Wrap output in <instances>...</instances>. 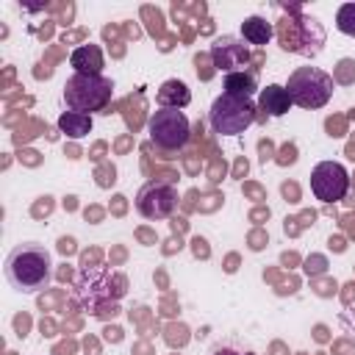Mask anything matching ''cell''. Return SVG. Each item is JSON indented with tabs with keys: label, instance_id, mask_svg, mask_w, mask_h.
I'll use <instances>...</instances> for the list:
<instances>
[{
	"label": "cell",
	"instance_id": "15",
	"mask_svg": "<svg viewBox=\"0 0 355 355\" xmlns=\"http://www.w3.org/2000/svg\"><path fill=\"white\" fill-rule=\"evenodd\" d=\"M336 28H338V33L355 39V3L338 6V11H336Z\"/></svg>",
	"mask_w": 355,
	"mask_h": 355
},
{
	"label": "cell",
	"instance_id": "7",
	"mask_svg": "<svg viewBox=\"0 0 355 355\" xmlns=\"http://www.w3.org/2000/svg\"><path fill=\"white\" fill-rule=\"evenodd\" d=\"M311 191L322 202H338L349 191V172L338 161H319L311 172Z\"/></svg>",
	"mask_w": 355,
	"mask_h": 355
},
{
	"label": "cell",
	"instance_id": "13",
	"mask_svg": "<svg viewBox=\"0 0 355 355\" xmlns=\"http://www.w3.org/2000/svg\"><path fill=\"white\" fill-rule=\"evenodd\" d=\"M222 92L225 94H236V97H250L252 100V94L258 92V80H255V75L252 72H230V75H225L222 78Z\"/></svg>",
	"mask_w": 355,
	"mask_h": 355
},
{
	"label": "cell",
	"instance_id": "12",
	"mask_svg": "<svg viewBox=\"0 0 355 355\" xmlns=\"http://www.w3.org/2000/svg\"><path fill=\"white\" fill-rule=\"evenodd\" d=\"M272 36H275V28H272V22H269L266 17L252 14V17H247V19L241 22V39H244L247 44L263 47V44L272 42Z\"/></svg>",
	"mask_w": 355,
	"mask_h": 355
},
{
	"label": "cell",
	"instance_id": "10",
	"mask_svg": "<svg viewBox=\"0 0 355 355\" xmlns=\"http://www.w3.org/2000/svg\"><path fill=\"white\" fill-rule=\"evenodd\" d=\"M291 105L294 103H291L286 86H280V83H269V86H263L258 92V108L263 114H269V116H283V114H288Z\"/></svg>",
	"mask_w": 355,
	"mask_h": 355
},
{
	"label": "cell",
	"instance_id": "14",
	"mask_svg": "<svg viewBox=\"0 0 355 355\" xmlns=\"http://www.w3.org/2000/svg\"><path fill=\"white\" fill-rule=\"evenodd\" d=\"M55 125L69 139H83V136L92 133V116L89 114H78V111H61Z\"/></svg>",
	"mask_w": 355,
	"mask_h": 355
},
{
	"label": "cell",
	"instance_id": "3",
	"mask_svg": "<svg viewBox=\"0 0 355 355\" xmlns=\"http://www.w3.org/2000/svg\"><path fill=\"white\" fill-rule=\"evenodd\" d=\"M333 89H336L333 75H327L319 67H297L288 75V83H286V92H288L291 103L300 105V108L327 105L330 97H333Z\"/></svg>",
	"mask_w": 355,
	"mask_h": 355
},
{
	"label": "cell",
	"instance_id": "1",
	"mask_svg": "<svg viewBox=\"0 0 355 355\" xmlns=\"http://www.w3.org/2000/svg\"><path fill=\"white\" fill-rule=\"evenodd\" d=\"M6 280L22 294H36L53 280V258L36 241H22L6 255Z\"/></svg>",
	"mask_w": 355,
	"mask_h": 355
},
{
	"label": "cell",
	"instance_id": "5",
	"mask_svg": "<svg viewBox=\"0 0 355 355\" xmlns=\"http://www.w3.org/2000/svg\"><path fill=\"white\" fill-rule=\"evenodd\" d=\"M147 133L158 150L175 153L180 147H186V141L191 139V122L180 108H158L150 114Z\"/></svg>",
	"mask_w": 355,
	"mask_h": 355
},
{
	"label": "cell",
	"instance_id": "8",
	"mask_svg": "<svg viewBox=\"0 0 355 355\" xmlns=\"http://www.w3.org/2000/svg\"><path fill=\"white\" fill-rule=\"evenodd\" d=\"M208 55L214 67L225 75L241 72L250 64V47L244 44V39H236V36H216L208 47Z\"/></svg>",
	"mask_w": 355,
	"mask_h": 355
},
{
	"label": "cell",
	"instance_id": "4",
	"mask_svg": "<svg viewBox=\"0 0 355 355\" xmlns=\"http://www.w3.org/2000/svg\"><path fill=\"white\" fill-rule=\"evenodd\" d=\"M208 122L214 133L219 136H239L255 122V103L250 97H236V94H219L211 103Z\"/></svg>",
	"mask_w": 355,
	"mask_h": 355
},
{
	"label": "cell",
	"instance_id": "2",
	"mask_svg": "<svg viewBox=\"0 0 355 355\" xmlns=\"http://www.w3.org/2000/svg\"><path fill=\"white\" fill-rule=\"evenodd\" d=\"M114 97V83L105 75H69L64 83V103L67 111H78V114H97L103 111Z\"/></svg>",
	"mask_w": 355,
	"mask_h": 355
},
{
	"label": "cell",
	"instance_id": "6",
	"mask_svg": "<svg viewBox=\"0 0 355 355\" xmlns=\"http://www.w3.org/2000/svg\"><path fill=\"white\" fill-rule=\"evenodd\" d=\"M136 211L150 219V222H158V219H166L172 216V211L178 208V191L172 183H164V180H150L139 189L136 200H133Z\"/></svg>",
	"mask_w": 355,
	"mask_h": 355
},
{
	"label": "cell",
	"instance_id": "9",
	"mask_svg": "<svg viewBox=\"0 0 355 355\" xmlns=\"http://www.w3.org/2000/svg\"><path fill=\"white\" fill-rule=\"evenodd\" d=\"M69 67L80 75H103V67H105V58H103V50L100 44H80L69 53Z\"/></svg>",
	"mask_w": 355,
	"mask_h": 355
},
{
	"label": "cell",
	"instance_id": "16",
	"mask_svg": "<svg viewBox=\"0 0 355 355\" xmlns=\"http://www.w3.org/2000/svg\"><path fill=\"white\" fill-rule=\"evenodd\" d=\"M214 355H244V352H239V349H230V347H219Z\"/></svg>",
	"mask_w": 355,
	"mask_h": 355
},
{
	"label": "cell",
	"instance_id": "11",
	"mask_svg": "<svg viewBox=\"0 0 355 355\" xmlns=\"http://www.w3.org/2000/svg\"><path fill=\"white\" fill-rule=\"evenodd\" d=\"M155 103H158V108H186L191 103V92H189V86L183 80L169 78V80H164L158 86Z\"/></svg>",
	"mask_w": 355,
	"mask_h": 355
}]
</instances>
